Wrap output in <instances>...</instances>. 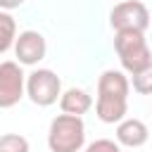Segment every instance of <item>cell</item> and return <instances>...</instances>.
I'll return each instance as SVG.
<instances>
[{
    "label": "cell",
    "instance_id": "1",
    "mask_svg": "<svg viewBox=\"0 0 152 152\" xmlns=\"http://www.w3.org/2000/svg\"><path fill=\"white\" fill-rule=\"evenodd\" d=\"M128 93H131V83L124 76V71L107 69L97 78V100H95L97 119L102 124L124 121L128 112Z\"/></svg>",
    "mask_w": 152,
    "mask_h": 152
},
{
    "label": "cell",
    "instance_id": "2",
    "mask_svg": "<svg viewBox=\"0 0 152 152\" xmlns=\"http://www.w3.org/2000/svg\"><path fill=\"white\" fill-rule=\"evenodd\" d=\"M86 142V124L81 116L57 114L50 121L48 147L50 152H81Z\"/></svg>",
    "mask_w": 152,
    "mask_h": 152
},
{
    "label": "cell",
    "instance_id": "3",
    "mask_svg": "<svg viewBox=\"0 0 152 152\" xmlns=\"http://www.w3.org/2000/svg\"><path fill=\"white\" fill-rule=\"evenodd\" d=\"M114 50L119 55V62L124 66V71H128L131 76L142 71L147 64H152V52L147 48L145 33L138 31H119L114 36Z\"/></svg>",
    "mask_w": 152,
    "mask_h": 152
},
{
    "label": "cell",
    "instance_id": "4",
    "mask_svg": "<svg viewBox=\"0 0 152 152\" xmlns=\"http://www.w3.org/2000/svg\"><path fill=\"white\" fill-rule=\"evenodd\" d=\"M26 95L38 107H50L62 95V81L52 69H36L26 76Z\"/></svg>",
    "mask_w": 152,
    "mask_h": 152
},
{
    "label": "cell",
    "instance_id": "5",
    "mask_svg": "<svg viewBox=\"0 0 152 152\" xmlns=\"http://www.w3.org/2000/svg\"><path fill=\"white\" fill-rule=\"evenodd\" d=\"M109 26L114 28V33H119V31L145 33L150 26V10L140 0H124V2L114 5V10L109 12Z\"/></svg>",
    "mask_w": 152,
    "mask_h": 152
},
{
    "label": "cell",
    "instance_id": "6",
    "mask_svg": "<svg viewBox=\"0 0 152 152\" xmlns=\"http://www.w3.org/2000/svg\"><path fill=\"white\" fill-rule=\"evenodd\" d=\"M26 93V76L19 62H0V109L14 107Z\"/></svg>",
    "mask_w": 152,
    "mask_h": 152
},
{
    "label": "cell",
    "instance_id": "7",
    "mask_svg": "<svg viewBox=\"0 0 152 152\" xmlns=\"http://www.w3.org/2000/svg\"><path fill=\"white\" fill-rule=\"evenodd\" d=\"M48 52V45H45V38L43 33L38 31H21L14 40V55H17V62L24 64V66H33L38 64Z\"/></svg>",
    "mask_w": 152,
    "mask_h": 152
},
{
    "label": "cell",
    "instance_id": "8",
    "mask_svg": "<svg viewBox=\"0 0 152 152\" xmlns=\"http://www.w3.org/2000/svg\"><path fill=\"white\" fill-rule=\"evenodd\" d=\"M147 138H150V131L140 119H124L116 124V142L124 147H142Z\"/></svg>",
    "mask_w": 152,
    "mask_h": 152
},
{
    "label": "cell",
    "instance_id": "9",
    "mask_svg": "<svg viewBox=\"0 0 152 152\" xmlns=\"http://www.w3.org/2000/svg\"><path fill=\"white\" fill-rule=\"evenodd\" d=\"M90 107H93V97L83 88H69V90H64L59 95V109H62V114L83 116Z\"/></svg>",
    "mask_w": 152,
    "mask_h": 152
},
{
    "label": "cell",
    "instance_id": "10",
    "mask_svg": "<svg viewBox=\"0 0 152 152\" xmlns=\"http://www.w3.org/2000/svg\"><path fill=\"white\" fill-rule=\"evenodd\" d=\"M14 40H17V21L10 12L0 10V55L14 48Z\"/></svg>",
    "mask_w": 152,
    "mask_h": 152
},
{
    "label": "cell",
    "instance_id": "11",
    "mask_svg": "<svg viewBox=\"0 0 152 152\" xmlns=\"http://www.w3.org/2000/svg\"><path fill=\"white\" fill-rule=\"evenodd\" d=\"M128 83L133 86L135 93H140V95H152V64H147L142 71L133 74Z\"/></svg>",
    "mask_w": 152,
    "mask_h": 152
},
{
    "label": "cell",
    "instance_id": "12",
    "mask_svg": "<svg viewBox=\"0 0 152 152\" xmlns=\"http://www.w3.org/2000/svg\"><path fill=\"white\" fill-rule=\"evenodd\" d=\"M0 152H28V140L19 133L0 135Z\"/></svg>",
    "mask_w": 152,
    "mask_h": 152
},
{
    "label": "cell",
    "instance_id": "13",
    "mask_svg": "<svg viewBox=\"0 0 152 152\" xmlns=\"http://www.w3.org/2000/svg\"><path fill=\"white\" fill-rule=\"evenodd\" d=\"M83 152H121V145L114 142V140H109V138H100V140L90 142Z\"/></svg>",
    "mask_w": 152,
    "mask_h": 152
},
{
    "label": "cell",
    "instance_id": "14",
    "mask_svg": "<svg viewBox=\"0 0 152 152\" xmlns=\"http://www.w3.org/2000/svg\"><path fill=\"white\" fill-rule=\"evenodd\" d=\"M21 5H24V0H0V10H5V12L17 10V7H21Z\"/></svg>",
    "mask_w": 152,
    "mask_h": 152
}]
</instances>
